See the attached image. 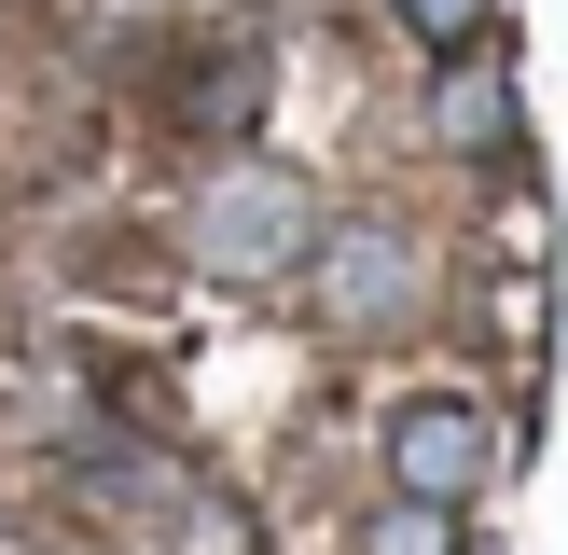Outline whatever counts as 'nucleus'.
<instances>
[{
    "label": "nucleus",
    "instance_id": "obj_4",
    "mask_svg": "<svg viewBox=\"0 0 568 555\" xmlns=\"http://www.w3.org/2000/svg\"><path fill=\"white\" fill-rule=\"evenodd\" d=\"M430 139H444V153H499V139H514V83H486L471 56H444V98H430Z\"/></svg>",
    "mask_w": 568,
    "mask_h": 555
},
{
    "label": "nucleus",
    "instance_id": "obj_1",
    "mask_svg": "<svg viewBox=\"0 0 568 555\" xmlns=\"http://www.w3.org/2000/svg\"><path fill=\"white\" fill-rule=\"evenodd\" d=\"M320 181L305 167H277V153H236V167H209V181L181 194V264L194 278H222V292H292L305 278V250H320Z\"/></svg>",
    "mask_w": 568,
    "mask_h": 555
},
{
    "label": "nucleus",
    "instance_id": "obj_2",
    "mask_svg": "<svg viewBox=\"0 0 568 555\" xmlns=\"http://www.w3.org/2000/svg\"><path fill=\"white\" fill-rule=\"evenodd\" d=\"M292 292L320 305L347 347H375V333H416V320H430V250H416V222H388V209H333Z\"/></svg>",
    "mask_w": 568,
    "mask_h": 555
},
{
    "label": "nucleus",
    "instance_id": "obj_5",
    "mask_svg": "<svg viewBox=\"0 0 568 555\" xmlns=\"http://www.w3.org/2000/svg\"><path fill=\"white\" fill-rule=\"evenodd\" d=\"M166 555H264V514L236 486H181L166 500Z\"/></svg>",
    "mask_w": 568,
    "mask_h": 555
},
{
    "label": "nucleus",
    "instance_id": "obj_7",
    "mask_svg": "<svg viewBox=\"0 0 568 555\" xmlns=\"http://www.w3.org/2000/svg\"><path fill=\"white\" fill-rule=\"evenodd\" d=\"M388 14H403V42H416V56H471V42L499 28V0H388Z\"/></svg>",
    "mask_w": 568,
    "mask_h": 555
},
{
    "label": "nucleus",
    "instance_id": "obj_6",
    "mask_svg": "<svg viewBox=\"0 0 568 555\" xmlns=\"http://www.w3.org/2000/svg\"><path fill=\"white\" fill-rule=\"evenodd\" d=\"M361 555H458V500L388 486V500H375V527H361Z\"/></svg>",
    "mask_w": 568,
    "mask_h": 555
},
{
    "label": "nucleus",
    "instance_id": "obj_3",
    "mask_svg": "<svg viewBox=\"0 0 568 555\" xmlns=\"http://www.w3.org/2000/svg\"><path fill=\"white\" fill-rule=\"evenodd\" d=\"M486 472H499V416H486V403L416 389V403L388 416V486H416V500H471Z\"/></svg>",
    "mask_w": 568,
    "mask_h": 555
}]
</instances>
